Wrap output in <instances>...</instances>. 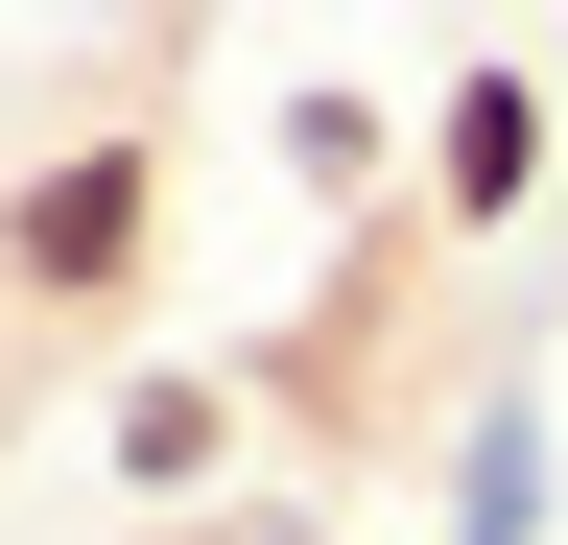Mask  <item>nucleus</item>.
<instances>
[{"label":"nucleus","mask_w":568,"mask_h":545,"mask_svg":"<svg viewBox=\"0 0 568 545\" xmlns=\"http://www.w3.org/2000/svg\"><path fill=\"white\" fill-rule=\"evenodd\" d=\"M142 214H166L142 143H48L24 190H0V285H24V309H119L142 285Z\"/></svg>","instance_id":"f257e3e1"},{"label":"nucleus","mask_w":568,"mask_h":545,"mask_svg":"<svg viewBox=\"0 0 568 545\" xmlns=\"http://www.w3.org/2000/svg\"><path fill=\"white\" fill-rule=\"evenodd\" d=\"M521 214H545V72L474 48V72L426 95V238H521Z\"/></svg>","instance_id":"f03ea898"},{"label":"nucleus","mask_w":568,"mask_h":545,"mask_svg":"<svg viewBox=\"0 0 568 545\" xmlns=\"http://www.w3.org/2000/svg\"><path fill=\"white\" fill-rule=\"evenodd\" d=\"M450 545H545V380H497L450 427Z\"/></svg>","instance_id":"7ed1b4c3"},{"label":"nucleus","mask_w":568,"mask_h":545,"mask_svg":"<svg viewBox=\"0 0 568 545\" xmlns=\"http://www.w3.org/2000/svg\"><path fill=\"white\" fill-rule=\"evenodd\" d=\"M213 451H237V380H190V356H166V380H119V474H142V498H190Z\"/></svg>","instance_id":"20e7f679"},{"label":"nucleus","mask_w":568,"mask_h":545,"mask_svg":"<svg viewBox=\"0 0 568 545\" xmlns=\"http://www.w3.org/2000/svg\"><path fill=\"white\" fill-rule=\"evenodd\" d=\"M284 190H332V214L379 190V95H355V72H308V95H284Z\"/></svg>","instance_id":"39448f33"}]
</instances>
